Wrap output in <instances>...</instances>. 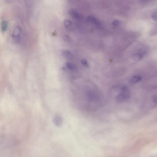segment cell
<instances>
[{
    "instance_id": "7a4b0ae2",
    "label": "cell",
    "mask_w": 157,
    "mask_h": 157,
    "mask_svg": "<svg viewBox=\"0 0 157 157\" xmlns=\"http://www.w3.org/2000/svg\"><path fill=\"white\" fill-rule=\"evenodd\" d=\"M21 31V29L19 27H16L14 29L12 34V38L14 40L15 42L17 43L19 42L20 40Z\"/></svg>"
},
{
    "instance_id": "8992f818",
    "label": "cell",
    "mask_w": 157,
    "mask_h": 157,
    "mask_svg": "<svg viewBox=\"0 0 157 157\" xmlns=\"http://www.w3.org/2000/svg\"><path fill=\"white\" fill-rule=\"evenodd\" d=\"M64 25L67 29L68 30H71L72 29L73 24L72 22L68 20H65L64 21Z\"/></svg>"
},
{
    "instance_id": "ba28073f",
    "label": "cell",
    "mask_w": 157,
    "mask_h": 157,
    "mask_svg": "<svg viewBox=\"0 0 157 157\" xmlns=\"http://www.w3.org/2000/svg\"><path fill=\"white\" fill-rule=\"evenodd\" d=\"M65 67L69 70H73L75 68V65L69 62H66L65 63Z\"/></svg>"
},
{
    "instance_id": "3957f363",
    "label": "cell",
    "mask_w": 157,
    "mask_h": 157,
    "mask_svg": "<svg viewBox=\"0 0 157 157\" xmlns=\"http://www.w3.org/2000/svg\"><path fill=\"white\" fill-rule=\"evenodd\" d=\"M69 13L73 18L77 20H81L83 19V16L75 10L71 9L69 10Z\"/></svg>"
},
{
    "instance_id": "52a82bcc",
    "label": "cell",
    "mask_w": 157,
    "mask_h": 157,
    "mask_svg": "<svg viewBox=\"0 0 157 157\" xmlns=\"http://www.w3.org/2000/svg\"><path fill=\"white\" fill-rule=\"evenodd\" d=\"M8 23L6 21H3L1 24V30L3 32H5L7 31L8 28Z\"/></svg>"
},
{
    "instance_id": "8fae6325",
    "label": "cell",
    "mask_w": 157,
    "mask_h": 157,
    "mask_svg": "<svg viewBox=\"0 0 157 157\" xmlns=\"http://www.w3.org/2000/svg\"><path fill=\"white\" fill-rule=\"evenodd\" d=\"M120 22L118 20H115L113 22L112 25L114 26L117 27L119 25Z\"/></svg>"
},
{
    "instance_id": "5b68a950",
    "label": "cell",
    "mask_w": 157,
    "mask_h": 157,
    "mask_svg": "<svg viewBox=\"0 0 157 157\" xmlns=\"http://www.w3.org/2000/svg\"><path fill=\"white\" fill-rule=\"evenodd\" d=\"M87 20L88 22L92 23L97 26L100 25V23L99 20L94 17L90 16L88 18Z\"/></svg>"
},
{
    "instance_id": "9c48e42d",
    "label": "cell",
    "mask_w": 157,
    "mask_h": 157,
    "mask_svg": "<svg viewBox=\"0 0 157 157\" xmlns=\"http://www.w3.org/2000/svg\"><path fill=\"white\" fill-rule=\"evenodd\" d=\"M141 77L140 76H135L132 78L131 79V83H137L141 80Z\"/></svg>"
},
{
    "instance_id": "277c9868",
    "label": "cell",
    "mask_w": 157,
    "mask_h": 157,
    "mask_svg": "<svg viewBox=\"0 0 157 157\" xmlns=\"http://www.w3.org/2000/svg\"><path fill=\"white\" fill-rule=\"evenodd\" d=\"M61 52L62 55L65 58L68 59H71L73 58V55L69 50L64 49L62 50Z\"/></svg>"
},
{
    "instance_id": "6da1fadb",
    "label": "cell",
    "mask_w": 157,
    "mask_h": 157,
    "mask_svg": "<svg viewBox=\"0 0 157 157\" xmlns=\"http://www.w3.org/2000/svg\"><path fill=\"white\" fill-rule=\"evenodd\" d=\"M110 97L116 103H121L126 101L130 96L128 88L125 85L117 87L111 90Z\"/></svg>"
},
{
    "instance_id": "30bf717a",
    "label": "cell",
    "mask_w": 157,
    "mask_h": 157,
    "mask_svg": "<svg viewBox=\"0 0 157 157\" xmlns=\"http://www.w3.org/2000/svg\"><path fill=\"white\" fill-rule=\"evenodd\" d=\"M82 63L83 65L86 67L89 66L87 61L86 59H83L82 61Z\"/></svg>"
},
{
    "instance_id": "7c38bea8",
    "label": "cell",
    "mask_w": 157,
    "mask_h": 157,
    "mask_svg": "<svg viewBox=\"0 0 157 157\" xmlns=\"http://www.w3.org/2000/svg\"><path fill=\"white\" fill-rule=\"evenodd\" d=\"M152 19L154 20H157V13H154L152 15Z\"/></svg>"
}]
</instances>
